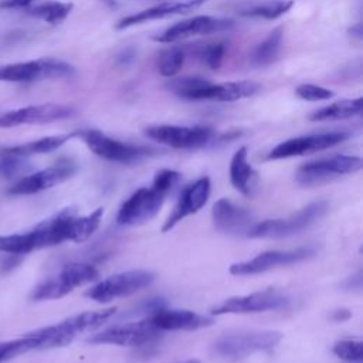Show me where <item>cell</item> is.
Masks as SVG:
<instances>
[{
	"label": "cell",
	"instance_id": "6da1fadb",
	"mask_svg": "<svg viewBox=\"0 0 363 363\" xmlns=\"http://www.w3.org/2000/svg\"><path fill=\"white\" fill-rule=\"evenodd\" d=\"M182 174L172 169L156 173L150 187L138 189L119 208L116 221L119 225H140L152 220L164 203L166 196L179 183Z\"/></svg>",
	"mask_w": 363,
	"mask_h": 363
},
{
	"label": "cell",
	"instance_id": "7a4b0ae2",
	"mask_svg": "<svg viewBox=\"0 0 363 363\" xmlns=\"http://www.w3.org/2000/svg\"><path fill=\"white\" fill-rule=\"evenodd\" d=\"M116 312V308H108L95 312H82L79 315L67 318L65 320L33 330L27 335L33 336L37 342V350L62 347L69 345L78 333L99 328L102 323L109 320Z\"/></svg>",
	"mask_w": 363,
	"mask_h": 363
},
{
	"label": "cell",
	"instance_id": "3957f363",
	"mask_svg": "<svg viewBox=\"0 0 363 363\" xmlns=\"http://www.w3.org/2000/svg\"><path fill=\"white\" fill-rule=\"evenodd\" d=\"M75 138H81L91 152L109 162L132 164L139 163L143 159L157 153V150L153 147L125 143L113 138H109L108 135L96 129H82L75 130Z\"/></svg>",
	"mask_w": 363,
	"mask_h": 363
},
{
	"label": "cell",
	"instance_id": "277c9868",
	"mask_svg": "<svg viewBox=\"0 0 363 363\" xmlns=\"http://www.w3.org/2000/svg\"><path fill=\"white\" fill-rule=\"evenodd\" d=\"M329 208V203L325 200H318L296 214H292L288 218L278 220H265L261 223H255L248 237L251 238H284L291 237L294 234L302 233L308 230L312 224H315Z\"/></svg>",
	"mask_w": 363,
	"mask_h": 363
},
{
	"label": "cell",
	"instance_id": "5b68a950",
	"mask_svg": "<svg viewBox=\"0 0 363 363\" xmlns=\"http://www.w3.org/2000/svg\"><path fill=\"white\" fill-rule=\"evenodd\" d=\"M99 272L91 264L84 262H71L61 268V271L43 281L33 291L31 298L35 301L58 299L69 294L72 289L89 284L98 278Z\"/></svg>",
	"mask_w": 363,
	"mask_h": 363
},
{
	"label": "cell",
	"instance_id": "8992f818",
	"mask_svg": "<svg viewBox=\"0 0 363 363\" xmlns=\"http://www.w3.org/2000/svg\"><path fill=\"white\" fill-rule=\"evenodd\" d=\"M74 74L75 68L72 65L55 58H40L0 67L1 82H33L38 79L69 78Z\"/></svg>",
	"mask_w": 363,
	"mask_h": 363
},
{
	"label": "cell",
	"instance_id": "52a82bcc",
	"mask_svg": "<svg viewBox=\"0 0 363 363\" xmlns=\"http://www.w3.org/2000/svg\"><path fill=\"white\" fill-rule=\"evenodd\" d=\"M281 339L282 335L274 330H257L228 335L214 342L213 352L221 357L240 359L255 352L272 350L281 342Z\"/></svg>",
	"mask_w": 363,
	"mask_h": 363
},
{
	"label": "cell",
	"instance_id": "ba28073f",
	"mask_svg": "<svg viewBox=\"0 0 363 363\" xmlns=\"http://www.w3.org/2000/svg\"><path fill=\"white\" fill-rule=\"evenodd\" d=\"M155 281V274L146 269H132L126 272H119L111 275L91 289L85 295L96 302H109L116 298L129 296L139 292L140 289L149 286Z\"/></svg>",
	"mask_w": 363,
	"mask_h": 363
},
{
	"label": "cell",
	"instance_id": "9c48e42d",
	"mask_svg": "<svg viewBox=\"0 0 363 363\" xmlns=\"http://www.w3.org/2000/svg\"><path fill=\"white\" fill-rule=\"evenodd\" d=\"M363 162L359 156L335 155L302 164L296 172V182L301 186H316L336 179L342 174L356 173L362 169Z\"/></svg>",
	"mask_w": 363,
	"mask_h": 363
},
{
	"label": "cell",
	"instance_id": "30bf717a",
	"mask_svg": "<svg viewBox=\"0 0 363 363\" xmlns=\"http://www.w3.org/2000/svg\"><path fill=\"white\" fill-rule=\"evenodd\" d=\"M291 299L284 292L275 288H267L262 291L252 292L250 295L233 296L221 303L216 305L210 313L211 315H225V313H255L265 311H278L289 305Z\"/></svg>",
	"mask_w": 363,
	"mask_h": 363
},
{
	"label": "cell",
	"instance_id": "8fae6325",
	"mask_svg": "<svg viewBox=\"0 0 363 363\" xmlns=\"http://www.w3.org/2000/svg\"><path fill=\"white\" fill-rule=\"evenodd\" d=\"M145 135L173 149H197L206 146L214 138V130L207 126L153 125L145 129Z\"/></svg>",
	"mask_w": 363,
	"mask_h": 363
},
{
	"label": "cell",
	"instance_id": "7c38bea8",
	"mask_svg": "<svg viewBox=\"0 0 363 363\" xmlns=\"http://www.w3.org/2000/svg\"><path fill=\"white\" fill-rule=\"evenodd\" d=\"M352 136L350 132L346 130H335V132H323V133H313L305 136H296L286 139L271 149L267 155L268 160H278L286 159L301 155H308L319 150L329 149L339 143H343Z\"/></svg>",
	"mask_w": 363,
	"mask_h": 363
},
{
	"label": "cell",
	"instance_id": "4fadbf2b",
	"mask_svg": "<svg viewBox=\"0 0 363 363\" xmlns=\"http://www.w3.org/2000/svg\"><path fill=\"white\" fill-rule=\"evenodd\" d=\"M162 333L163 332L152 325L147 316L139 322L108 328L96 335H92L91 337H88L86 342L119 346H145L159 340L162 337Z\"/></svg>",
	"mask_w": 363,
	"mask_h": 363
},
{
	"label": "cell",
	"instance_id": "5bb4252c",
	"mask_svg": "<svg viewBox=\"0 0 363 363\" xmlns=\"http://www.w3.org/2000/svg\"><path fill=\"white\" fill-rule=\"evenodd\" d=\"M316 254L315 247H301L291 251H265L257 257L235 262L230 267V274L233 275H255L269 271L277 267L292 265L305 259L312 258Z\"/></svg>",
	"mask_w": 363,
	"mask_h": 363
},
{
	"label": "cell",
	"instance_id": "9a60e30c",
	"mask_svg": "<svg viewBox=\"0 0 363 363\" xmlns=\"http://www.w3.org/2000/svg\"><path fill=\"white\" fill-rule=\"evenodd\" d=\"M234 26L235 23L230 18L213 17V16H196L170 26L160 34L155 35L153 40L162 44H172L193 35H208V34L228 31L234 28Z\"/></svg>",
	"mask_w": 363,
	"mask_h": 363
},
{
	"label": "cell",
	"instance_id": "2e32d148",
	"mask_svg": "<svg viewBox=\"0 0 363 363\" xmlns=\"http://www.w3.org/2000/svg\"><path fill=\"white\" fill-rule=\"evenodd\" d=\"M75 162H72L71 159H61L52 166L23 176L10 187L9 191L11 194H34L65 182L72 174H75Z\"/></svg>",
	"mask_w": 363,
	"mask_h": 363
},
{
	"label": "cell",
	"instance_id": "e0dca14e",
	"mask_svg": "<svg viewBox=\"0 0 363 363\" xmlns=\"http://www.w3.org/2000/svg\"><path fill=\"white\" fill-rule=\"evenodd\" d=\"M74 115V109L61 104H41L31 105L18 109H13L0 115V128H14L20 125L48 123L69 118Z\"/></svg>",
	"mask_w": 363,
	"mask_h": 363
},
{
	"label": "cell",
	"instance_id": "ac0fdd59",
	"mask_svg": "<svg viewBox=\"0 0 363 363\" xmlns=\"http://www.w3.org/2000/svg\"><path fill=\"white\" fill-rule=\"evenodd\" d=\"M262 89V85L254 81H230L221 84H211L210 81L187 92L182 99L187 101H220V102H233L242 98L252 96Z\"/></svg>",
	"mask_w": 363,
	"mask_h": 363
},
{
	"label": "cell",
	"instance_id": "d6986e66",
	"mask_svg": "<svg viewBox=\"0 0 363 363\" xmlns=\"http://www.w3.org/2000/svg\"><path fill=\"white\" fill-rule=\"evenodd\" d=\"M213 223L224 234L247 237L255 225V220L248 210L235 206L227 199H220L213 206Z\"/></svg>",
	"mask_w": 363,
	"mask_h": 363
},
{
	"label": "cell",
	"instance_id": "ffe728a7",
	"mask_svg": "<svg viewBox=\"0 0 363 363\" xmlns=\"http://www.w3.org/2000/svg\"><path fill=\"white\" fill-rule=\"evenodd\" d=\"M210 179L207 176H203L197 179L193 184L186 187L177 200L173 211L164 221L162 231L167 233L170 231L177 223H180L183 218L196 214L208 200L210 196Z\"/></svg>",
	"mask_w": 363,
	"mask_h": 363
},
{
	"label": "cell",
	"instance_id": "44dd1931",
	"mask_svg": "<svg viewBox=\"0 0 363 363\" xmlns=\"http://www.w3.org/2000/svg\"><path fill=\"white\" fill-rule=\"evenodd\" d=\"M152 325L160 332L166 330H196L200 328L210 326L211 318L199 315L193 311L186 309H164L160 308L149 316Z\"/></svg>",
	"mask_w": 363,
	"mask_h": 363
},
{
	"label": "cell",
	"instance_id": "7402d4cb",
	"mask_svg": "<svg viewBox=\"0 0 363 363\" xmlns=\"http://www.w3.org/2000/svg\"><path fill=\"white\" fill-rule=\"evenodd\" d=\"M207 0H184V1H174V3H162L153 7H149L146 10L129 14L123 18H121L115 28L116 30H125L136 24H142L150 20H159L176 14H186L189 11H193L199 9L201 4H204Z\"/></svg>",
	"mask_w": 363,
	"mask_h": 363
},
{
	"label": "cell",
	"instance_id": "603a6c76",
	"mask_svg": "<svg viewBox=\"0 0 363 363\" xmlns=\"http://www.w3.org/2000/svg\"><path fill=\"white\" fill-rule=\"evenodd\" d=\"M247 155L248 153L245 146H241L238 150H235L230 163V180L241 194L251 197L257 189L258 173L250 164Z\"/></svg>",
	"mask_w": 363,
	"mask_h": 363
},
{
	"label": "cell",
	"instance_id": "cb8c5ba5",
	"mask_svg": "<svg viewBox=\"0 0 363 363\" xmlns=\"http://www.w3.org/2000/svg\"><path fill=\"white\" fill-rule=\"evenodd\" d=\"M363 108V98L354 99H342L333 102L328 106H323L309 115V121L312 122H322V121H340L359 116Z\"/></svg>",
	"mask_w": 363,
	"mask_h": 363
},
{
	"label": "cell",
	"instance_id": "d4e9b609",
	"mask_svg": "<svg viewBox=\"0 0 363 363\" xmlns=\"http://www.w3.org/2000/svg\"><path fill=\"white\" fill-rule=\"evenodd\" d=\"M284 38V26H278L268 33V35L252 50L251 64L255 67H267L272 64L281 51Z\"/></svg>",
	"mask_w": 363,
	"mask_h": 363
},
{
	"label": "cell",
	"instance_id": "484cf974",
	"mask_svg": "<svg viewBox=\"0 0 363 363\" xmlns=\"http://www.w3.org/2000/svg\"><path fill=\"white\" fill-rule=\"evenodd\" d=\"M77 133H68V135H55V136H47V138H41L37 140H31L23 145H16V146H10L6 147L9 152L16 153L18 156H31V155H38V153H50L52 150H57L58 147H61L65 142H68L69 139L75 138Z\"/></svg>",
	"mask_w": 363,
	"mask_h": 363
},
{
	"label": "cell",
	"instance_id": "4316f807",
	"mask_svg": "<svg viewBox=\"0 0 363 363\" xmlns=\"http://www.w3.org/2000/svg\"><path fill=\"white\" fill-rule=\"evenodd\" d=\"M292 6L294 0H265L238 10V14L244 17L275 20L288 13L292 9Z\"/></svg>",
	"mask_w": 363,
	"mask_h": 363
},
{
	"label": "cell",
	"instance_id": "83f0119b",
	"mask_svg": "<svg viewBox=\"0 0 363 363\" xmlns=\"http://www.w3.org/2000/svg\"><path fill=\"white\" fill-rule=\"evenodd\" d=\"M72 7V3L50 0L35 4L33 7H27V14L40 18L48 24H60L68 17Z\"/></svg>",
	"mask_w": 363,
	"mask_h": 363
},
{
	"label": "cell",
	"instance_id": "f1b7e54d",
	"mask_svg": "<svg viewBox=\"0 0 363 363\" xmlns=\"http://www.w3.org/2000/svg\"><path fill=\"white\" fill-rule=\"evenodd\" d=\"M184 50L177 45L167 47L157 57V71L162 77H174L184 64Z\"/></svg>",
	"mask_w": 363,
	"mask_h": 363
},
{
	"label": "cell",
	"instance_id": "f546056e",
	"mask_svg": "<svg viewBox=\"0 0 363 363\" xmlns=\"http://www.w3.org/2000/svg\"><path fill=\"white\" fill-rule=\"evenodd\" d=\"M30 162L24 156L9 152L6 147L0 150V179H13L30 170Z\"/></svg>",
	"mask_w": 363,
	"mask_h": 363
},
{
	"label": "cell",
	"instance_id": "4dcf8cb0",
	"mask_svg": "<svg viewBox=\"0 0 363 363\" xmlns=\"http://www.w3.org/2000/svg\"><path fill=\"white\" fill-rule=\"evenodd\" d=\"M34 250L31 233L23 234H10L0 235V252L13 254V255H24Z\"/></svg>",
	"mask_w": 363,
	"mask_h": 363
},
{
	"label": "cell",
	"instance_id": "1f68e13d",
	"mask_svg": "<svg viewBox=\"0 0 363 363\" xmlns=\"http://www.w3.org/2000/svg\"><path fill=\"white\" fill-rule=\"evenodd\" d=\"M30 350H37V342L30 335H24L23 337L16 339V340L1 342L0 343V363L4 360H9L17 354L30 352Z\"/></svg>",
	"mask_w": 363,
	"mask_h": 363
},
{
	"label": "cell",
	"instance_id": "d6a6232c",
	"mask_svg": "<svg viewBox=\"0 0 363 363\" xmlns=\"http://www.w3.org/2000/svg\"><path fill=\"white\" fill-rule=\"evenodd\" d=\"M333 353L349 363H362L363 362V343L360 340L343 339L333 345Z\"/></svg>",
	"mask_w": 363,
	"mask_h": 363
},
{
	"label": "cell",
	"instance_id": "836d02e7",
	"mask_svg": "<svg viewBox=\"0 0 363 363\" xmlns=\"http://www.w3.org/2000/svg\"><path fill=\"white\" fill-rule=\"evenodd\" d=\"M225 50H227V43L225 41H216V43L204 45L200 50L199 55H200L201 61L210 69H218L221 67Z\"/></svg>",
	"mask_w": 363,
	"mask_h": 363
},
{
	"label": "cell",
	"instance_id": "e575fe53",
	"mask_svg": "<svg viewBox=\"0 0 363 363\" xmlns=\"http://www.w3.org/2000/svg\"><path fill=\"white\" fill-rule=\"evenodd\" d=\"M208 82V79L203 78V77H183V78H174V79H169L166 82V88L169 91H172L173 94H176L177 96L183 98L187 92L200 88L203 85H206Z\"/></svg>",
	"mask_w": 363,
	"mask_h": 363
},
{
	"label": "cell",
	"instance_id": "d590c367",
	"mask_svg": "<svg viewBox=\"0 0 363 363\" xmlns=\"http://www.w3.org/2000/svg\"><path fill=\"white\" fill-rule=\"evenodd\" d=\"M295 94L303 101H325L335 95L333 91L315 84H301L295 88Z\"/></svg>",
	"mask_w": 363,
	"mask_h": 363
},
{
	"label": "cell",
	"instance_id": "8d00e7d4",
	"mask_svg": "<svg viewBox=\"0 0 363 363\" xmlns=\"http://www.w3.org/2000/svg\"><path fill=\"white\" fill-rule=\"evenodd\" d=\"M135 60H136V50L133 47H126L116 55V64L122 67L132 65Z\"/></svg>",
	"mask_w": 363,
	"mask_h": 363
},
{
	"label": "cell",
	"instance_id": "74e56055",
	"mask_svg": "<svg viewBox=\"0 0 363 363\" xmlns=\"http://www.w3.org/2000/svg\"><path fill=\"white\" fill-rule=\"evenodd\" d=\"M33 0H0V9H26Z\"/></svg>",
	"mask_w": 363,
	"mask_h": 363
},
{
	"label": "cell",
	"instance_id": "f35d334b",
	"mask_svg": "<svg viewBox=\"0 0 363 363\" xmlns=\"http://www.w3.org/2000/svg\"><path fill=\"white\" fill-rule=\"evenodd\" d=\"M332 320L339 322V320H346L350 318V312L347 309H337L335 312H332Z\"/></svg>",
	"mask_w": 363,
	"mask_h": 363
},
{
	"label": "cell",
	"instance_id": "ab89813d",
	"mask_svg": "<svg viewBox=\"0 0 363 363\" xmlns=\"http://www.w3.org/2000/svg\"><path fill=\"white\" fill-rule=\"evenodd\" d=\"M349 33H350V35H353V37L362 38V34H363V30H362V24H360V23H357V24L352 26V27L349 28Z\"/></svg>",
	"mask_w": 363,
	"mask_h": 363
},
{
	"label": "cell",
	"instance_id": "60d3db41",
	"mask_svg": "<svg viewBox=\"0 0 363 363\" xmlns=\"http://www.w3.org/2000/svg\"><path fill=\"white\" fill-rule=\"evenodd\" d=\"M102 3H105L108 7H115L116 6V1L115 0H101Z\"/></svg>",
	"mask_w": 363,
	"mask_h": 363
},
{
	"label": "cell",
	"instance_id": "b9f144b4",
	"mask_svg": "<svg viewBox=\"0 0 363 363\" xmlns=\"http://www.w3.org/2000/svg\"><path fill=\"white\" fill-rule=\"evenodd\" d=\"M183 363H199V360H196V359H191V360H187V362H183Z\"/></svg>",
	"mask_w": 363,
	"mask_h": 363
}]
</instances>
